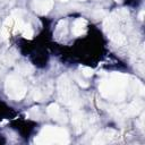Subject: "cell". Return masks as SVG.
Instances as JSON below:
<instances>
[{"mask_svg":"<svg viewBox=\"0 0 145 145\" xmlns=\"http://www.w3.org/2000/svg\"><path fill=\"white\" fill-rule=\"evenodd\" d=\"M80 70H82V75H83L84 77H91V76L94 74V69L91 68V67L83 66V67H80Z\"/></svg>","mask_w":145,"mask_h":145,"instance_id":"obj_12","label":"cell"},{"mask_svg":"<svg viewBox=\"0 0 145 145\" xmlns=\"http://www.w3.org/2000/svg\"><path fill=\"white\" fill-rule=\"evenodd\" d=\"M32 7L39 15H46L53 7V0H33Z\"/></svg>","mask_w":145,"mask_h":145,"instance_id":"obj_5","label":"cell"},{"mask_svg":"<svg viewBox=\"0 0 145 145\" xmlns=\"http://www.w3.org/2000/svg\"><path fill=\"white\" fill-rule=\"evenodd\" d=\"M76 80L78 82V84H79L82 87H87V86H88V84H87V83H84V82H83L82 79H79V78H76Z\"/></svg>","mask_w":145,"mask_h":145,"instance_id":"obj_15","label":"cell"},{"mask_svg":"<svg viewBox=\"0 0 145 145\" xmlns=\"http://www.w3.org/2000/svg\"><path fill=\"white\" fill-rule=\"evenodd\" d=\"M33 99H34L35 101H41V99H42V93H41V91L35 89V91L33 92Z\"/></svg>","mask_w":145,"mask_h":145,"instance_id":"obj_14","label":"cell"},{"mask_svg":"<svg viewBox=\"0 0 145 145\" xmlns=\"http://www.w3.org/2000/svg\"><path fill=\"white\" fill-rule=\"evenodd\" d=\"M86 26H87L86 19H84V18H77V19L74 22V24H72L71 32H72L74 35L79 36V35H82V34L85 32Z\"/></svg>","mask_w":145,"mask_h":145,"instance_id":"obj_8","label":"cell"},{"mask_svg":"<svg viewBox=\"0 0 145 145\" xmlns=\"http://www.w3.org/2000/svg\"><path fill=\"white\" fill-rule=\"evenodd\" d=\"M5 91L9 99L20 101L26 95V86L17 75H9L5 82Z\"/></svg>","mask_w":145,"mask_h":145,"instance_id":"obj_4","label":"cell"},{"mask_svg":"<svg viewBox=\"0 0 145 145\" xmlns=\"http://www.w3.org/2000/svg\"><path fill=\"white\" fill-rule=\"evenodd\" d=\"M72 123L75 125L77 131L82 130L85 127V119H84V117H83V114L80 112H76L72 116Z\"/></svg>","mask_w":145,"mask_h":145,"instance_id":"obj_11","label":"cell"},{"mask_svg":"<svg viewBox=\"0 0 145 145\" xmlns=\"http://www.w3.org/2000/svg\"><path fill=\"white\" fill-rule=\"evenodd\" d=\"M12 22H14V17H7V19L3 22L2 27H1V36L3 40H7L10 35V31L12 28Z\"/></svg>","mask_w":145,"mask_h":145,"instance_id":"obj_10","label":"cell"},{"mask_svg":"<svg viewBox=\"0 0 145 145\" xmlns=\"http://www.w3.org/2000/svg\"><path fill=\"white\" fill-rule=\"evenodd\" d=\"M46 111H48V114H49L51 118H53L54 120H57V121H59V122H67V120H68L66 113L60 110V108H59V105H58L57 103L50 104V105L48 106V110H46Z\"/></svg>","mask_w":145,"mask_h":145,"instance_id":"obj_6","label":"cell"},{"mask_svg":"<svg viewBox=\"0 0 145 145\" xmlns=\"http://www.w3.org/2000/svg\"><path fill=\"white\" fill-rule=\"evenodd\" d=\"M143 101L142 100H134L128 106H127V110H126V113L129 114V116H135V114H138L142 109H143Z\"/></svg>","mask_w":145,"mask_h":145,"instance_id":"obj_9","label":"cell"},{"mask_svg":"<svg viewBox=\"0 0 145 145\" xmlns=\"http://www.w3.org/2000/svg\"><path fill=\"white\" fill-rule=\"evenodd\" d=\"M68 133L62 128H57L52 126L44 127L40 135L35 138V143L37 144H53V143H60L65 144L68 143Z\"/></svg>","mask_w":145,"mask_h":145,"instance_id":"obj_2","label":"cell"},{"mask_svg":"<svg viewBox=\"0 0 145 145\" xmlns=\"http://www.w3.org/2000/svg\"><path fill=\"white\" fill-rule=\"evenodd\" d=\"M80 1H85V0H80Z\"/></svg>","mask_w":145,"mask_h":145,"instance_id":"obj_18","label":"cell"},{"mask_svg":"<svg viewBox=\"0 0 145 145\" xmlns=\"http://www.w3.org/2000/svg\"><path fill=\"white\" fill-rule=\"evenodd\" d=\"M128 76L122 74H112L109 79L102 80L99 86L101 94L104 97L113 99L116 101H121L125 97V87L127 85Z\"/></svg>","mask_w":145,"mask_h":145,"instance_id":"obj_1","label":"cell"},{"mask_svg":"<svg viewBox=\"0 0 145 145\" xmlns=\"http://www.w3.org/2000/svg\"><path fill=\"white\" fill-rule=\"evenodd\" d=\"M60 1H62V2H67L68 0H60Z\"/></svg>","mask_w":145,"mask_h":145,"instance_id":"obj_17","label":"cell"},{"mask_svg":"<svg viewBox=\"0 0 145 145\" xmlns=\"http://www.w3.org/2000/svg\"><path fill=\"white\" fill-rule=\"evenodd\" d=\"M58 95L60 101L67 105H76L78 103L77 91L67 75H62L58 79Z\"/></svg>","mask_w":145,"mask_h":145,"instance_id":"obj_3","label":"cell"},{"mask_svg":"<svg viewBox=\"0 0 145 145\" xmlns=\"http://www.w3.org/2000/svg\"><path fill=\"white\" fill-rule=\"evenodd\" d=\"M117 137V133L112 129H106V130H103V131H100L96 136H95V139L93 140L94 144H103V143H106L113 138Z\"/></svg>","mask_w":145,"mask_h":145,"instance_id":"obj_7","label":"cell"},{"mask_svg":"<svg viewBox=\"0 0 145 145\" xmlns=\"http://www.w3.org/2000/svg\"><path fill=\"white\" fill-rule=\"evenodd\" d=\"M18 71H20V72L24 74V75H27V74H31L32 67H31L29 65H27V63H23V65H20V66L18 67Z\"/></svg>","mask_w":145,"mask_h":145,"instance_id":"obj_13","label":"cell"},{"mask_svg":"<svg viewBox=\"0 0 145 145\" xmlns=\"http://www.w3.org/2000/svg\"><path fill=\"white\" fill-rule=\"evenodd\" d=\"M138 17H139V19H140V20H143V17H144V10H142V11L139 12Z\"/></svg>","mask_w":145,"mask_h":145,"instance_id":"obj_16","label":"cell"}]
</instances>
